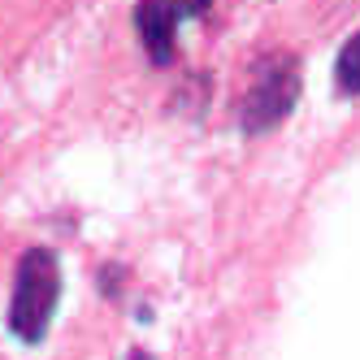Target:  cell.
Masks as SVG:
<instances>
[{"label":"cell","mask_w":360,"mask_h":360,"mask_svg":"<svg viewBox=\"0 0 360 360\" xmlns=\"http://www.w3.org/2000/svg\"><path fill=\"white\" fill-rule=\"evenodd\" d=\"M61 300V265L48 248H27L13 274V300H9V330L22 343H39Z\"/></svg>","instance_id":"obj_1"},{"label":"cell","mask_w":360,"mask_h":360,"mask_svg":"<svg viewBox=\"0 0 360 360\" xmlns=\"http://www.w3.org/2000/svg\"><path fill=\"white\" fill-rule=\"evenodd\" d=\"M300 100V61L291 53H269L252 65V87L243 96V131L265 135L295 109Z\"/></svg>","instance_id":"obj_2"},{"label":"cell","mask_w":360,"mask_h":360,"mask_svg":"<svg viewBox=\"0 0 360 360\" xmlns=\"http://www.w3.org/2000/svg\"><path fill=\"white\" fill-rule=\"evenodd\" d=\"M183 22H187V13L178 9V0H139L135 5V31L157 65L174 61V35Z\"/></svg>","instance_id":"obj_3"},{"label":"cell","mask_w":360,"mask_h":360,"mask_svg":"<svg viewBox=\"0 0 360 360\" xmlns=\"http://www.w3.org/2000/svg\"><path fill=\"white\" fill-rule=\"evenodd\" d=\"M334 83L343 96H360V31L343 44L339 61H334Z\"/></svg>","instance_id":"obj_4"},{"label":"cell","mask_w":360,"mask_h":360,"mask_svg":"<svg viewBox=\"0 0 360 360\" xmlns=\"http://www.w3.org/2000/svg\"><path fill=\"white\" fill-rule=\"evenodd\" d=\"M178 9L187 18H200V13H209V0H178Z\"/></svg>","instance_id":"obj_5"},{"label":"cell","mask_w":360,"mask_h":360,"mask_svg":"<svg viewBox=\"0 0 360 360\" xmlns=\"http://www.w3.org/2000/svg\"><path fill=\"white\" fill-rule=\"evenodd\" d=\"M131 360H152V356L148 352H131Z\"/></svg>","instance_id":"obj_6"}]
</instances>
